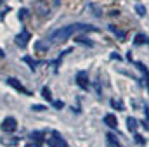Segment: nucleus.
Instances as JSON below:
<instances>
[{
  "mask_svg": "<svg viewBox=\"0 0 149 147\" xmlns=\"http://www.w3.org/2000/svg\"><path fill=\"white\" fill-rule=\"evenodd\" d=\"M78 31H97V28L88 26V24H70V26H63V28L56 30L54 33H50L49 40L52 43H63V42H66L71 35L78 33Z\"/></svg>",
  "mask_w": 149,
  "mask_h": 147,
  "instance_id": "nucleus-1",
  "label": "nucleus"
},
{
  "mask_svg": "<svg viewBox=\"0 0 149 147\" xmlns=\"http://www.w3.org/2000/svg\"><path fill=\"white\" fill-rule=\"evenodd\" d=\"M33 10L37 12L38 16L45 17V16H49L50 7H49V3H47L45 0H35V3H33Z\"/></svg>",
  "mask_w": 149,
  "mask_h": 147,
  "instance_id": "nucleus-2",
  "label": "nucleus"
},
{
  "mask_svg": "<svg viewBox=\"0 0 149 147\" xmlns=\"http://www.w3.org/2000/svg\"><path fill=\"white\" fill-rule=\"evenodd\" d=\"M0 128H2V132H5V133H12V132H16V128H17V121L9 116V118H5V119L2 121Z\"/></svg>",
  "mask_w": 149,
  "mask_h": 147,
  "instance_id": "nucleus-3",
  "label": "nucleus"
},
{
  "mask_svg": "<svg viewBox=\"0 0 149 147\" xmlns=\"http://www.w3.org/2000/svg\"><path fill=\"white\" fill-rule=\"evenodd\" d=\"M30 40H31V33H30L28 30H21V33L16 37V45L21 47V49H24V47L28 45Z\"/></svg>",
  "mask_w": 149,
  "mask_h": 147,
  "instance_id": "nucleus-4",
  "label": "nucleus"
},
{
  "mask_svg": "<svg viewBox=\"0 0 149 147\" xmlns=\"http://www.w3.org/2000/svg\"><path fill=\"white\" fill-rule=\"evenodd\" d=\"M47 146L49 147H68V144L64 142V139L57 132H54V137H49L47 139Z\"/></svg>",
  "mask_w": 149,
  "mask_h": 147,
  "instance_id": "nucleus-5",
  "label": "nucleus"
},
{
  "mask_svg": "<svg viewBox=\"0 0 149 147\" xmlns=\"http://www.w3.org/2000/svg\"><path fill=\"white\" fill-rule=\"evenodd\" d=\"M5 81H7V85H10V87H12V88H16L17 92H21V94H24V95H31V92H30L28 88H24V87L21 85V81H19V80H16V78H7Z\"/></svg>",
  "mask_w": 149,
  "mask_h": 147,
  "instance_id": "nucleus-6",
  "label": "nucleus"
},
{
  "mask_svg": "<svg viewBox=\"0 0 149 147\" xmlns=\"http://www.w3.org/2000/svg\"><path fill=\"white\" fill-rule=\"evenodd\" d=\"M76 83H78V87H80V88L88 90V87H90V81H88V73H87V71H80V73L76 74Z\"/></svg>",
  "mask_w": 149,
  "mask_h": 147,
  "instance_id": "nucleus-7",
  "label": "nucleus"
},
{
  "mask_svg": "<svg viewBox=\"0 0 149 147\" xmlns=\"http://www.w3.org/2000/svg\"><path fill=\"white\" fill-rule=\"evenodd\" d=\"M49 49H50V45L45 40H38L37 43H35V52H37L38 55H45L49 52Z\"/></svg>",
  "mask_w": 149,
  "mask_h": 147,
  "instance_id": "nucleus-8",
  "label": "nucleus"
},
{
  "mask_svg": "<svg viewBox=\"0 0 149 147\" xmlns=\"http://www.w3.org/2000/svg\"><path fill=\"white\" fill-rule=\"evenodd\" d=\"M104 123L109 126V128H118V119L114 114H106L104 116Z\"/></svg>",
  "mask_w": 149,
  "mask_h": 147,
  "instance_id": "nucleus-9",
  "label": "nucleus"
},
{
  "mask_svg": "<svg viewBox=\"0 0 149 147\" xmlns=\"http://www.w3.org/2000/svg\"><path fill=\"white\" fill-rule=\"evenodd\" d=\"M108 28H109V31H111L113 35H116V37L120 38V40H121V42H123V40H125V38H127V33H125V31H121V30H118V28H116V26H113V24H109V26H108Z\"/></svg>",
  "mask_w": 149,
  "mask_h": 147,
  "instance_id": "nucleus-10",
  "label": "nucleus"
},
{
  "mask_svg": "<svg viewBox=\"0 0 149 147\" xmlns=\"http://www.w3.org/2000/svg\"><path fill=\"white\" fill-rule=\"evenodd\" d=\"M135 66H137V68L142 71V74L146 76V87H148V92H149V69L144 66V64H142V62H135Z\"/></svg>",
  "mask_w": 149,
  "mask_h": 147,
  "instance_id": "nucleus-11",
  "label": "nucleus"
},
{
  "mask_svg": "<svg viewBox=\"0 0 149 147\" xmlns=\"http://www.w3.org/2000/svg\"><path fill=\"white\" fill-rule=\"evenodd\" d=\"M0 144H3V146H16V144H19V139L16 137V139H10V137H0Z\"/></svg>",
  "mask_w": 149,
  "mask_h": 147,
  "instance_id": "nucleus-12",
  "label": "nucleus"
},
{
  "mask_svg": "<svg viewBox=\"0 0 149 147\" xmlns=\"http://www.w3.org/2000/svg\"><path fill=\"white\" fill-rule=\"evenodd\" d=\"M127 126H128V130L132 132V133H135L137 132V119L135 118H127Z\"/></svg>",
  "mask_w": 149,
  "mask_h": 147,
  "instance_id": "nucleus-13",
  "label": "nucleus"
},
{
  "mask_svg": "<svg viewBox=\"0 0 149 147\" xmlns=\"http://www.w3.org/2000/svg\"><path fill=\"white\" fill-rule=\"evenodd\" d=\"M23 61H24L26 64H30V68H31V69H35V68L38 66V61H35V59H31L30 55H26V57H24Z\"/></svg>",
  "mask_w": 149,
  "mask_h": 147,
  "instance_id": "nucleus-14",
  "label": "nucleus"
},
{
  "mask_svg": "<svg viewBox=\"0 0 149 147\" xmlns=\"http://www.w3.org/2000/svg\"><path fill=\"white\" fill-rule=\"evenodd\" d=\"M42 97H43L45 101H49V102H52V95H50V90H49L47 87H43V88H42Z\"/></svg>",
  "mask_w": 149,
  "mask_h": 147,
  "instance_id": "nucleus-15",
  "label": "nucleus"
},
{
  "mask_svg": "<svg viewBox=\"0 0 149 147\" xmlns=\"http://www.w3.org/2000/svg\"><path fill=\"white\" fill-rule=\"evenodd\" d=\"M111 106L114 107V109H118V111H123V109H125V106H123V102H121L120 99H118V101H116V99H113V101H111Z\"/></svg>",
  "mask_w": 149,
  "mask_h": 147,
  "instance_id": "nucleus-16",
  "label": "nucleus"
},
{
  "mask_svg": "<svg viewBox=\"0 0 149 147\" xmlns=\"http://www.w3.org/2000/svg\"><path fill=\"white\" fill-rule=\"evenodd\" d=\"M30 137H31L33 142H42V140H43V133H42V132H33Z\"/></svg>",
  "mask_w": 149,
  "mask_h": 147,
  "instance_id": "nucleus-17",
  "label": "nucleus"
},
{
  "mask_svg": "<svg viewBox=\"0 0 149 147\" xmlns=\"http://www.w3.org/2000/svg\"><path fill=\"white\" fill-rule=\"evenodd\" d=\"M134 43H135V45L148 43V37H144V35H137V37H135V40H134Z\"/></svg>",
  "mask_w": 149,
  "mask_h": 147,
  "instance_id": "nucleus-18",
  "label": "nucleus"
},
{
  "mask_svg": "<svg viewBox=\"0 0 149 147\" xmlns=\"http://www.w3.org/2000/svg\"><path fill=\"white\" fill-rule=\"evenodd\" d=\"M74 42L83 43V45H88V47H92V45H94V42H90V40H87V38H81V37H76V38H74Z\"/></svg>",
  "mask_w": 149,
  "mask_h": 147,
  "instance_id": "nucleus-19",
  "label": "nucleus"
},
{
  "mask_svg": "<svg viewBox=\"0 0 149 147\" xmlns=\"http://www.w3.org/2000/svg\"><path fill=\"white\" fill-rule=\"evenodd\" d=\"M135 12H137L139 16H146V7L141 5V3H137V5H135Z\"/></svg>",
  "mask_w": 149,
  "mask_h": 147,
  "instance_id": "nucleus-20",
  "label": "nucleus"
},
{
  "mask_svg": "<svg viewBox=\"0 0 149 147\" xmlns=\"http://www.w3.org/2000/svg\"><path fill=\"white\" fill-rule=\"evenodd\" d=\"M134 139H135V142H137L139 146H144V144H146V139H144L142 135H139V133H134Z\"/></svg>",
  "mask_w": 149,
  "mask_h": 147,
  "instance_id": "nucleus-21",
  "label": "nucleus"
},
{
  "mask_svg": "<svg viewBox=\"0 0 149 147\" xmlns=\"http://www.w3.org/2000/svg\"><path fill=\"white\" fill-rule=\"evenodd\" d=\"M17 16H19V19H21V21H24V19H26V17H28L30 14H28V10H26V9H21Z\"/></svg>",
  "mask_w": 149,
  "mask_h": 147,
  "instance_id": "nucleus-22",
  "label": "nucleus"
},
{
  "mask_svg": "<svg viewBox=\"0 0 149 147\" xmlns=\"http://www.w3.org/2000/svg\"><path fill=\"white\" fill-rule=\"evenodd\" d=\"M52 106H54L56 109H63V107H64V102H63V101H52Z\"/></svg>",
  "mask_w": 149,
  "mask_h": 147,
  "instance_id": "nucleus-23",
  "label": "nucleus"
},
{
  "mask_svg": "<svg viewBox=\"0 0 149 147\" xmlns=\"http://www.w3.org/2000/svg\"><path fill=\"white\" fill-rule=\"evenodd\" d=\"M47 107L45 106H40V104H37V106H31V111H37V112H40V111H45Z\"/></svg>",
  "mask_w": 149,
  "mask_h": 147,
  "instance_id": "nucleus-24",
  "label": "nucleus"
},
{
  "mask_svg": "<svg viewBox=\"0 0 149 147\" xmlns=\"http://www.w3.org/2000/svg\"><path fill=\"white\" fill-rule=\"evenodd\" d=\"M24 147H40V146H38V142H33V140H31L30 144H26Z\"/></svg>",
  "mask_w": 149,
  "mask_h": 147,
  "instance_id": "nucleus-25",
  "label": "nucleus"
},
{
  "mask_svg": "<svg viewBox=\"0 0 149 147\" xmlns=\"http://www.w3.org/2000/svg\"><path fill=\"white\" fill-rule=\"evenodd\" d=\"M142 125H144V128H146V130H149V116L146 118V121H144Z\"/></svg>",
  "mask_w": 149,
  "mask_h": 147,
  "instance_id": "nucleus-26",
  "label": "nucleus"
},
{
  "mask_svg": "<svg viewBox=\"0 0 149 147\" xmlns=\"http://www.w3.org/2000/svg\"><path fill=\"white\" fill-rule=\"evenodd\" d=\"M3 55H5V54H3V50L0 49V57H3Z\"/></svg>",
  "mask_w": 149,
  "mask_h": 147,
  "instance_id": "nucleus-27",
  "label": "nucleus"
},
{
  "mask_svg": "<svg viewBox=\"0 0 149 147\" xmlns=\"http://www.w3.org/2000/svg\"><path fill=\"white\" fill-rule=\"evenodd\" d=\"M2 2H3V0H0V3H2Z\"/></svg>",
  "mask_w": 149,
  "mask_h": 147,
  "instance_id": "nucleus-28",
  "label": "nucleus"
},
{
  "mask_svg": "<svg viewBox=\"0 0 149 147\" xmlns=\"http://www.w3.org/2000/svg\"><path fill=\"white\" fill-rule=\"evenodd\" d=\"M148 43H149V38H148Z\"/></svg>",
  "mask_w": 149,
  "mask_h": 147,
  "instance_id": "nucleus-29",
  "label": "nucleus"
}]
</instances>
